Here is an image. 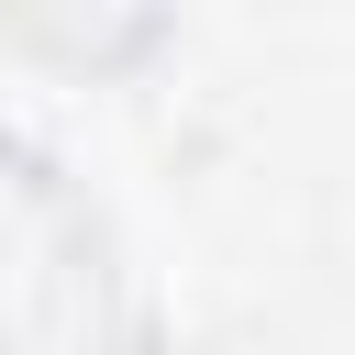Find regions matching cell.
I'll return each instance as SVG.
<instances>
[{"label":"cell","mask_w":355,"mask_h":355,"mask_svg":"<svg viewBox=\"0 0 355 355\" xmlns=\"http://www.w3.org/2000/svg\"><path fill=\"white\" fill-rule=\"evenodd\" d=\"M0 355H111L100 222L22 144H0Z\"/></svg>","instance_id":"obj_1"}]
</instances>
